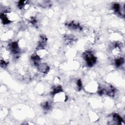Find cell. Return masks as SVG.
Returning a JSON list of instances; mask_svg holds the SVG:
<instances>
[{"label": "cell", "mask_w": 125, "mask_h": 125, "mask_svg": "<svg viewBox=\"0 0 125 125\" xmlns=\"http://www.w3.org/2000/svg\"><path fill=\"white\" fill-rule=\"evenodd\" d=\"M112 8L113 11L115 13L121 15H122V13L121 12V6L119 3H114L112 6Z\"/></svg>", "instance_id": "cell-7"}, {"label": "cell", "mask_w": 125, "mask_h": 125, "mask_svg": "<svg viewBox=\"0 0 125 125\" xmlns=\"http://www.w3.org/2000/svg\"><path fill=\"white\" fill-rule=\"evenodd\" d=\"M124 63V59L121 57H117L115 60V64L116 67H120Z\"/></svg>", "instance_id": "cell-9"}, {"label": "cell", "mask_w": 125, "mask_h": 125, "mask_svg": "<svg viewBox=\"0 0 125 125\" xmlns=\"http://www.w3.org/2000/svg\"><path fill=\"white\" fill-rule=\"evenodd\" d=\"M39 70L43 73H47L49 70V67L46 63L39 64L38 66Z\"/></svg>", "instance_id": "cell-6"}, {"label": "cell", "mask_w": 125, "mask_h": 125, "mask_svg": "<svg viewBox=\"0 0 125 125\" xmlns=\"http://www.w3.org/2000/svg\"><path fill=\"white\" fill-rule=\"evenodd\" d=\"M77 85L78 89L80 90L82 88V83L80 80H78L77 82Z\"/></svg>", "instance_id": "cell-11"}, {"label": "cell", "mask_w": 125, "mask_h": 125, "mask_svg": "<svg viewBox=\"0 0 125 125\" xmlns=\"http://www.w3.org/2000/svg\"><path fill=\"white\" fill-rule=\"evenodd\" d=\"M83 57L89 67L93 66L97 61V58L90 51H86L83 54Z\"/></svg>", "instance_id": "cell-1"}, {"label": "cell", "mask_w": 125, "mask_h": 125, "mask_svg": "<svg viewBox=\"0 0 125 125\" xmlns=\"http://www.w3.org/2000/svg\"><path fill=\"white\" fill-rule=\"evenodd\" d=\"M62 91V86L59 85H56L53 87L51 92V94L54 95L55 94Z\"/></svg>", "instance_id": "cell-8"}, {"label": "cell", "mask_w": 125, "mask_h": 125, "mask_svg": "<svg viewBox=\"0 0 125 125\" xmlns=\"http://www.w3.org/2000/svg\"><path fill=\"white\" fill-rule=\"evenodd\" d=\"M46 42H47V38L46 36L43 35H41L39 39L37 48L38 49V50L43 49V47L46 45Z\"/></svg>", "instance_id": "cell-4"}, {"label": "cell", "mask_w": 125, "mask_h": 125, "mask_svg": "<svg viewBox=\"0 0 125 125\" xmlns=\"http://www.w3.org/2000/svg\"><path fill=\"white\" fill-rule=\"evenodd\" d=\"M112 120L113 121V124L121 125L122 124L123 120L122 117L117 113H113L112 115Z\"/></svg>", "instance_id": "cell-5"}, {"label": "cell", "mask_w": 125, "mask_h": 125, "mask_svg": "<svg viewBox=\"0 0 125 125\" xmlns=\"http://www.w3.org/2000/svg\"><path fill=\"white\" fill-rule=\"evenodd\" d=\"M67 26L70 29L73 30L81 31L82 30V27L80 24L76 21H72L69 23L66 24Z\"/></svg>", "instance_id": "cell-3"}, {"label": "cell", "mask_w": 125, "mask_h": 125, "mask_svg": "<svg viewBox=\"0 0 125 125\" xmlns=\"http://www.w3.org/2000/svg\"><path fill=\"white\" fill-rule=\"evenodd\" d=\"M9 46L10 50L14 54L17 55L20 53V48L17 42H11L9 44Z\"/></svg>", "instance_id": "cell-2"}, {"label": "cell", "mask_w": 125, "mask_h": 125, "mask_svg": "<svg viewBox=\"0 0 125 125\" xmlns=\"http://www.w3.org/2000/svg\"><path fill=\"white\" fill-rule=\"evenodd\" d=\"M41 106H42V108L44 109V110H48L51 108V104H50V103L49 102L46 101V102L42 103V104H41Z\"/></svg>", "instance_id": "cell-10"}]
</instances>
